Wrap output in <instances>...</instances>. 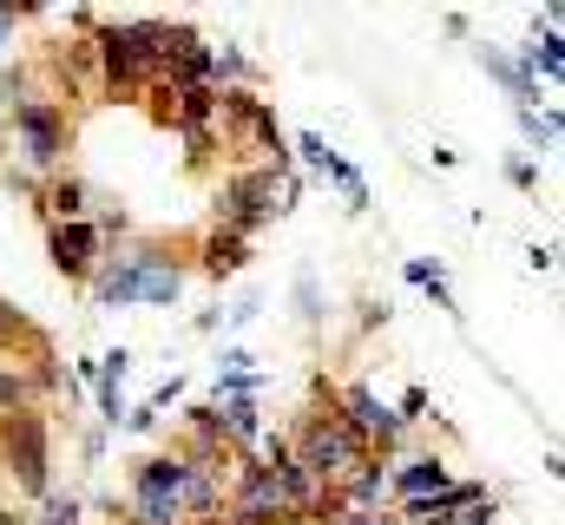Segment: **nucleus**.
<instances>
[{
    "mask_svg": "<svg viewBox=\"0 0 565 525\" xmlns=\"http://www.w3.org/2000/svg\"><path fill=\"white\" fill-rule=\"evenodd\" d=\"M53 217H79V184H53Z\"/></svg>",
    "mask_w": 565,
    "mask_h": 525,
    "instance_id": "7",
    "label": "nucleus"
},
{
    "mask_svg": "<svg viewBox=\"0 0 565 525\" xmlns=\"http://www.w3.org/2000/svg\"><path fill=\"white\" fill-rule=\"evenodd\" d=\"M224 427H231V433H257V407H250V400H231V407H224Z\"/></svg>",
    "mask_w": 565,
    "mask_h": 525,
    "instance_id": "6",
    "label": "nucleus"
},
{
    "mask_svg": "<svg viewBox=\"0 0 565 525\" xmlns=\"http://www.w3.org/2000/svg\"><path fill=\"white\" fill-rule=\"evenodd\" d=\"M427 486H434V493H447V473H440L434 460H415V467L402 473V493H427Z\"/></svg>",
    "mask_w": 565,
    "mask_h": 525,
    "instance_id": "5",
    "label": "nucleus"
},
{
    "mask_svg": "<svg viewBox=\"0 0 565 525\" xmlns=\"http://www.w3.org/2000/svg\"><path fill=\"white\" fill-rule=\"evenodd\" d=\"M7 440L20 447V480L40 493V486H46V440H40V420H33V414H20V420L7 427Z\"/></svg>",
    "mask_w": 565,
    "mask_h": 525,
    "instance_id": "3",
    "label": "nucleus"
},
{
    "mask_svg": "<svg viewBox=\"0 0 565 525\" xmlns=\"http://www.w3.org/2000/svg\"><path fill=\"white\" fill-rule=\"evenodd\" d=\"M355 460H362V433L349 420H316L309 427V440H302V467L309 473H342Z\"/></svg>",
    "mask_w": 565,
    "mask_h": 525,
    "instance_id": "1",
    "label": "nucleus"
},
{
    "mask_svg": "<svg viewBox=\"0 0 565 525\" xmlns=\"http://www.w3.org/2000/svg\"><path fill=\"white\" fill-rule=\"evenodd\" d=\"M79 519V506H73V500H53V506H46V519L40 525H73Z\"/></svg>",
    "mask_w": 565,
    "mask_h": 525,
    "instance_id": "8",
    "label": "nucleus"
},
{
    "mask_svg": "<svg viewBox=\"0 0 565 525\" xmlns=\"http://www.w3.org/2000/svg\"><path fill=\"white\" fill-rule=\"evenodd\" d=\"M13 126H20V144H26L33 164H53V158H60V144H66V119H60L53 106L20 99V106H13Z\"/></svg>",
    "mask_w": 565,
    "mask_h": 525,
    "instance_id": "2",
    "label": "nucleus"
},
{
    "mask_svg": "<svg viewBox=\"0 0 565 525\" xmlns=\"http://www.w3.org/2000/svg\"><path fill=\"white\" fill-rule=\"evenodd\" d=\"M53 262H60V269H73V276H79V269H86V262H93V231H86V224H73V231H66V224H60V231H53Z\"/></svg>",
    "mask_w": 565,
    "mask_h": 525,
    "instance_id": "4",
    "label": "nucleus"
}]
</instances>
